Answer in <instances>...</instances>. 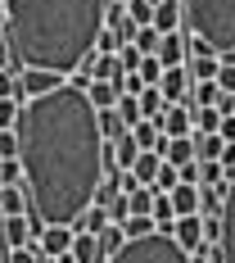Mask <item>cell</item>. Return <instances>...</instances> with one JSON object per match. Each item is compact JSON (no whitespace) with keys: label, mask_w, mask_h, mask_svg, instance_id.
I'll use <instances>...</instances> for the list:
<instances>
[{"label":"cell","mask_w":235,"mask_h":263,"mask_svg":"<svg viewBox=\"0 0 235 263\" xmlns=\"http://www.w3.org/2000/svg\"><path fill=\"white\" fill-rule=\"evenodd\" d=\"M18 168L27 186V218L41 227H73L95 204L109 173V141L100 136V109L86 86L63 82L50 96L18 109Z\"/></svg>","instance_id":"1"},{"label":"cell","mask_w":235,"mask_h":263,"mask_svg":"<svg viewBox=\"0 0 235 263\" xmlns=\"http://www.w3.org/2000/svg\"><path fill=\"white\" fill-rule=\"evenodd\" d=\"M104 5L109 0H5V32L14 41L18 68L77 78L81 59L95 54L104 32Z\"/></svg>","instance_id":"2"},{"label":"cell","mask_w":235,"mask_h":263,"mask_svg":"<svg viewBox=\"0 0 235 263\" xmlns=\"http://www.w3.org/2000/svg\"><path fill=\"white\" fill-rule=\"evenodd\" d=\"M185 27L204 36L217 54L235 50V0H181Z\"/></svg>","instance_id":"3"},{"label":"cell","mask_w":235,"mask_h":263,"mask_svg":"<svg viewBox=\"0 0 235 263\" xmlns=\"http://www.w3.org/2000/svg\"><path fill=\"white\" fill-rule=\"evenodd\" d=\"M109 263H190V254H185L167 232H154V236L127 240V245H122Z\"/></svg>","instance_id":"4"},{"label":"cell","mask_w":235,"mask_h":263,"mask_svg":"<svg viewBox=\"0 0 235 263\" xmlns=\"http://www.w3.org/2000/svg\"><path fill=\"white\" fill-rule=\"evenodd\" d=\"M36 240V222L18 213V218H0V250H27Z\"/></svg>","instance_id":"5"},{"label":"cell","mask_w":235,"mask_h":263,"mask_svg":"<svg viewBox=\"0 0 235 263\" xmlns=\"http://www.w3.org/2000/svg\"><path fill=\"white\" fill-rule=\"evenodd\" d=\"M73 227H41L36 232V240H32V250L36 254H46V259H59V254H68L73 250Z\"/></svg>","instance_id":"6"},{"label":"cell","mask_w":235,"mask_h":263,"mask_svg":"<svg viewBox=\"0 0 235 263\" xmlns=\"http://www.w3.org/2000/svg\"><path fill=\"white\" fill-rule=\"evenodd\" d=\"M172 240L181 245L185 254H199V250H204V218H199V213L177 218V222H172Z\"/></svg>","instance_id":"7"},{"label":"cell","mask_w":235,"mask_h":263,"mask_svg":"<svg viewBox=\"0 0 235 263\" xmlns=\"http://www.w3.org/2000/svg\"><path fill=\"white\" fill-rule=\"evenodd\" d=\"M158 132H163L167 141H177V136H195V109L167 105V114L158 118Z\"/></svg>","instance_id":"8"},{"label":"cell","mask_w":235,"mask_h":263,"mask_svg":"<svg viewBox=\"0 0 235 263\" xmlns=\"http://www.w3.org/2000/svg\"><path fill=\"white\" fill-rule=\"evenodd\" d=\"M222 263H235V177L226 182V204H222Z\"/></svg>","instance_id":"9"},{"label":"cell","mask_w":235,"mask_h":263,"mask_svg":"<svg viewBox=\"0 0 235 263\" xmlns=\"http://www.w3.org/2000/svg\"><path fill=\"white\" fill-rule=\"evenodd\" d=\"M18 82H23V100L50 96L54 86H63V78H59V73H46V68H23V73H18Z\"/></svg>","instance_id":"10"},{"label":"cell","mask_w":235,"mask_h":263,"mask_svg":"<svg viewBox=\"0 0 235 263\" xmlns=\"http://www.w3.org/2000/svg\"><path fill=\"white\" fill-rule=\"evenodd\" d=\"M154 32H158V36H167V32H185L181 0H158V5H154Z\"/></svg>","instance_id":"11"},{"label":"cell","mask_w":235,"mask_h":263,"mask_svg":"<svg viewBox=\"0 0 235 263\" xmlns=\"http://www.w3.org/2000/svg\"><path fill=\"white\" fill-rule=\"evenodd\" d=\"M136 155H140L136 136H131V132H122L118 141H109V173H113V168H118V173H131V163H136Z\"/></svg>","instance_id":"12"},{"label":"cell","mask_w":235,"mask_h":263,"mask_svg":"<svg viewBox=\"0 0 235 263\" xmlns=\"http://www.w3.org/2000/svg\"><path fill=\"white\" fill-rule=\"evenodd\" d=\"M154 59L163 64V68H181V64H185V32H167V36L158 41Z\"/></svg>","instance_id":"13"},{"label":"cell","mask_w":235,"mask_h":263,"mask_svg":"<svg viewBox=\"0 0 235 263\" xmlns=\"http://www.w3.org/2000/svg\"><path fill=\"white\" fill-rule=\"evenodd\" d=\"M167 200H172L177 218H190V213H199V186H195V182H181V186L167 191Z\"/></svg>","instance_id":"14"},{"label":"cell","mask_w":235,"mask_h":263,"mask_svg":"<svg viewBox=\"0 0 235 263\" xmlns=\"http://www.w3.org/2000/svg\"><path fill=\"white\" fill-rule=\"evenodd\" d=\"M122 96V82H86V100L95 109H113Z\"/></svg>","instance_id":"15"},{"label":"cell","mask_w":235,"mask_h":263,"mask_svg":"<svg viewBox=\"0 0 235 263\" xmlns=\"http://www.w3.org/2000/svg\"><path fill=\"white\" fill-rule=\"evenodd\" d=\"M131 136H136V145H140V150H154V155H163V145H167V136H163L158 123H149V118H140V123L131 127Z\"/></svg>","instance_id":"16"},{"label":"cell","mask_w":235,"mask_h":263,"mask_svg":"<svg viewBox=\"0 0 235 263\" xmlns=\"http://www.w3.org/2000/svg\"><path fill=\"white\" fill-rule=\"evenodd\" d=\"M32 204H27V186H0V213L5 218H18V213H27Z\"/></svg>","instance_id":"17"},{"label":"cell","mask_w":235,"mask_h":263,"mask_svg":"<svg viewBox=\"0 0 235 263\" xmlns=\"http://www.w3.org/2000/svg\"><path fill=\"white\" fill-rule=\"evenodd\" d=\"M163 163H172V168L195 163V136H177V141H167V145H163Z\"/></svg>","instance_id":"18"},{"label":"cell","mask_w":235,"mask_h":263,"mask_svg":"<svg viewBox=\"0 0 235 263\" xmlns=\"http://www.w3.org/2000/svg\"><path fill=\"white\" fill-rule=\"evenodd\" d=\"M158 168H163V155H154V150H140V155H136V163H131V177H136L140 186H154Z\"/></svg>","instance_id":"19"},{"label":"cell","mask_w":235,"mask_h":263,"mask_svg":"<svg viewBox=\"0 0 235 263\" xmlns=\"http://www.w3.org/2000/svg\"><path fill=\"white\" fill-rule=\"evenodd\" d=\"M185 73H190V82H217V73H222V59H217V54L185 59Z\"/></svg>","instance_id":"20"},{"label":"cell","mask_w":235,"mask_h":263,"mask_svg":"<svg viewBox=\"0 0 235 263\" xmlns=\"http://www.w3.org/2000/svg\"><path fill=\"white\" fill-rule=\"evenodd\" d=\"M222 150H226V141H222L217 132H195V159H199V163L222 159Z\"/></svg>","instance_id":"21"},{"label":"cell","mask_w":235,"mask_h":263,"mask_svg":"<svg viewBox=\"0 0 235 263\" xmlns=\"http://www.w3.org/2000/svg\"><path fill=\"white\" fill-rule=\"evenodd\" d=\"M226 186H199V218H222Z\"/></svg>","instance_id":"22"},{"label":"cell","mask_w":235,"mask_h":263,"mask_svg":"<svg viewBox=\"0 0 235 263\" xmlns=\"http://www.w3.org/2000/svg\"><path fill=\"white\" fill-rule=\"evenodd\" d=\"M136 100H140V118H149V123H158V118L167 114V100H163V91H158V86H145Z\"/></svg>","instance_id":"23"},{"label":"cell","mask_w":235,"mask_h":263,"mask_svg":"<svg viewBox=\"0 0 235 263\" xmlns=\"http://www.w3.org/2000/svg\"><path fill=\"white\" fill-rule=\"evenodd\" d=\"M95 240H100V263H109L118 250H122V245H127V236H122V227H118V222H109V227H104Z\"/></svg>","instance_id":"24"},{"label":"cell","mask_w":235,"mask_h":263,"mask_svg":"<svg viewBox=\"0 0 235 263\" xmlns=\"http://www.w3.org/2000/svg\"><path fill=\"white\" fill-rule=\"evenodd\" d=\"M68 254H73L77 263H100V240L91 236V232H77V236H73V250H68Z\"/></svg>","instance_id":"25"},{"label":"cell","mask_w":235,"mask_h":263,"mask_svg":"<svg viewBox=\"0 0 235 263\" xmlns=\"http://www.w3.org/2000/svg\"><path fill=\"white\" fill-rule=\"evenodd\" d=\"M104 227H109V209H100V204H91V209L73 222V232H91V236H100Z\"/></svg>","instance_id":"26"},{"label":"cell","mask_w":235,"mask_h":263,"mask_svg":"<svg viewBox=\"0 0 235 263\" xmlns=\"http://www.w3.org/2000/svg\"><path fill=\"white\" fill-rule=\"evenodd\" d=\"M149 218H154V227H158V232H167V236H172V222H177V209H172V200H167L163 191H154V213H149Z\"/></svg>","instance_id":"27"},{"label":"cell","mask_w":235,"mask_h":263,"mask_svg":"<svg viewBox=\"0 0 235 263\" xmlns=\"http://www.w3.org/2000/svg\"><path fill=\"white\" fill-rule=\"evenodd\" d=\"M127 209L140 213V218H149V213H154V186H136L127 195Z\"/></svg>","instance_id":"28"},{"label":"cell","mask_w":235,"mask_h":263,"mask_svg":"<svg viewBox=\"0 0 235 263\" xmlns=\"http://www.w3.org/2000/svg\"><path fill=\"white\" fill-rule=\"evenodd\" d=\"M118 227H122V236H127V240H140V236H154V232H158L154 218H140V213H131L127 222H118Z\"/></svg>","instance_id":"29"},{"label":"cell","mask_w":235,"mask_h":263,"mask_svg":"<svg viewBox=\"0 0 235 263\" xmlns=\"http://www.w3.org/2000/svg\"><path fill=\"white\" fill-rule=\"evenodd\" d=\"M122 132H127V123L118 118V109H100V136L104 141H118Z\"/></svg>","instance_id":"30"},{"label":"cell","mask_w":235,"mask_h":263,"mask_svg":"<svg viewBox=\"0 0 235 263\" xmlns=\"http://www.w3.org/2000/svg\"><path fill=\"white\" fill-rule=\"evenodd\" d=\"M190 96H195V105L199 109H217V100H222V86H217V82H195V91H190Z\"/></svg>","instance_id":"31"},{"label":"cell","mask_w":235,"mask_h":263,"mask_svg":"<svg viewBox=\"0 0 235 263\" xmlns=\"http://www.w3.org/2000/svg\"><path fill=\"white\" fill-rule=\"evenodd\" d=\"M127 18L136 27H154V5L149 0H127Z\"/></svg>","instance_id":"32"},{"label":"cell","mask_w":235,"mask_h":263,"mask_svg":"<svg viewBox=\"0 0 235 263\" xmlns=\"http://www.w3.org/2000/svg\"><path fill=\"white\" fill-rule=\"evenodd\" d=\"M118 118H122V123H127V132L136 127V123H140V100H136V96H118Z\"/></svg>","instance_id":"33"},{"label":"cell","mask_w":235,"mask_h":263,"mask_svg":"<svg viewBox=\"0 0 235 263\" xmlns=\"http://www.w3.org/2000/svg\"><path fill=\"white\" fill-rule=\"evenodd\" d=\"M136 78L145 82V86H158V78H163V64H158L154 54H145V59H140V68H136Z\"/></svg>","instance_id":"34"},{"label":"cell","mask_w":235,"mask_h":263,"mask_svg":"<svg viewBox=\"0 0 235 263\" xmlns=\"http://www.w3.org/2000/svg\"><path fill=\"white\" fill-rule=\"evenodd\" d=\"M172 186H181V168H172V163H163V168H158V177H154V191H163V195H167Z\"/></svg>","instance_id":"35"},{"label":"cell","mask_w":235,"mask_h":263,"mask_svg":"<svg viewBox=\"0 0 235 263\" xmlns=\"http://www.w3.org/2000/svg\"><path fill=\"white\" fill-rule=\"evenodd\" d=\"M222 127V114H217V109H195V132H217Z\"/></svg>","instance_id":"36"},{"label":"cell","mask_w":235,"mask_h":263,"mask_svg":"<svg viewBox=\"0 0 235 263\" xmlns=\"http://www.w3.org/2000/svg\"><path fill=\"white\" fill-rule=\"evenodd\" d=\"M0 68L23 73V68H18V59H14V41H9V32H5V27H0Z\"/></svg>","instance_id":"37"},{"label":"cell","mask_w":235,"mask_h":263,"mask_svg":"<svg viewBox=\"0 0 235 263\" xmlns=\"http://www.w3.org/2000/svg\"><path fill=\"white\" fill-rule=\"evenodd\" d=\"M158 41H163V36H158L154 27H140V32H136V41H131V46H136V50H140V54H154V50H158Z\"/></svg>","instance_id":"38"},{"label":"cell","mask_w":235,"mask_h":263,"mask_svg":"<svg viewBox=\"0 0 235 263\" xmlns=\"http://www.w3.org/2000/svg\"><path fill=\"white\" fill-rule=\"evenodd\" d=\"M18 182H23L18 159H0V186H18Z\"/></svg>","instance_id":"39"},{"label":"cell","mask_w":235,"mask_h":263,"mask_svg":"<svg viewBox=\"0 0 235 263\" xmlns=\"http://www.w3.org/2000/svg\"><path fill=\"white\" fill-rule=\"evenodd\" d=\"M18 100H0V132H14V123H18Z\"/></svg>","instance_id":"40"},{"label":"cell","mask_w":235,"mask_h":263,"mask_svg":"<svg viewBox=\"0 0 235 263\" xmlns=\"http://www.w3.org/2000/svg\"><path fill=\"white\" fill-rule=\"evenodd\" d=\"M140 59H145V54L136 50V46H118V64H122V73H136Z\"/></svg>","instance_id":"41"},{"label":"cell","mask_w":235,"mask_h":263,"mask_svg":"<svg viewBox=\"0 0 235 263\" xmlns=\"http://www.w3.org/2000/svg\"><path fill=\"white\" fill-rule=\"evenodd\" d=\"M0 159H18V132H0Z\"/></svg>","instance_id":"42"},{"label":"cell","mask_w":235,"mask_h":263,"mask_svg":"<svg viewBox=\"0 0 235 263\" xmlns=\"http://www.w3.org/2000/svg\"><path fill=\"white\" fill-rule=\"evenodd\" d=\"M204 245H222V218H204Z\"/></svg>","instance_id":"43"},{"label":"cell","mask_w":235,"mask_h":263,"mask_svg":"<svg viewBox=\"0 0 235 263\" xmlns=\"http://www.w3.org/2000/svg\"><path fill=\"white\" fill-rule=\"evenodd\" d=\"M5 263H41V254L27 245V250H5Z\"/></svg>","instance_id":"44"},{"label":"cell","mask_w":235,"mask_h":263,"mask_svg":"<svg viewBox=\"0 0 235 263\" xmlns=\"http://www.w3.org/2000/svg\"><path fill=\"white\" fill-rule=\"evenodd\" d=\"M217 86H222V96H235V68L222 64V73H217Z\"/></svg>","instance_id":"45"},{"label":"cell","mask_w":235,"mask_h":263,"mask_svg":"<svg viewBox=\"0 0 235 263\" xmlns=\"http://www.w3.org/2000/svg\"><path fill=\"white\" fill-rule=\"evenodd\" d=\"M217 136H222L226 145H235V118H222V127H217Z\"/></svg>","instance_id":"46"},{"label":"cell","mask_w":235,"mask_h":263,"mask_svg":"<svg viewBox=\"0 0 235 263\" xmlns=\"http://www.w3.org/2000/svg\"><path fill=\"white\" fill-rule=\"evenodd\" d=\"M217 114H222V118H235V96H222V100H217Z\"/></svg>","instance_id":"47"},{"label":"cell","mask_w":235,"mask_h":263,"mask_svg":"<svg viewBox=\"0 0 235 263\" xmlns=\"http://www.w3.org/2000/svg\"><path fill=\"white\" fill-rule=\"evenodd\" d=\"M190 263H212V259L204 254V250H199V254H190Z\"/></svg>","instance_id":"48"},{"label":"cell","mask_w":235,"mask_h":263,"mask_svg":"<svg viewBox=\"0 0 235 263\" xmlns=\"http://www.w3.org/2000/svg\"><path fill=\"white\" fill-rule=\"evenodd\" d=\"M5 18H9V9H5V0H0V27H5Z\"/></svg>","instance_id":"49"},{"label":"cell","mask_w":235,"mask_h":263,"mask_svg":"<svg viewBox=\"0 0 235 263\" xmlns=\"http://www.w3.org/2000/svg\"><path fill=\"white\" fill-rule=\"evenodd\" d=\"M41 263H59V259H46V254H41Z\"/></svg>","instance_id":"50"},{"label":"cell","mask_w":235,"mask_h":263,"mask_svg":"<svg viewBox=\"0 0 235 263\" xmlns=\"http://www.w3.org/2000/svg\"><path fill=\"white\" fill-rule=\"evenodd\" d=\"M0 263H5V250H0Z\"/></svg>","instance_id":"51"},{"label":"cell","mask_w":235,"mask_h":263,"mask_svg":"<svg viewBox=\"0 0 235 263\" xmlns=\"http://www.w3.org/2000/svg\"><path fill=\"white\" fill-rule=\"evenodd\" d=\"M118 5H127V0H118Z\"/></svg>","instance_id":"52"},{"label":"cell","mask_w":235,"mask_h":263,"mask_svg":"<svg viewBox=\"0 0 235 263\" xmlns=\"http://www.w3.org/2000/svg\"><path fill=\"white\" fill-rule=\"evenodd\" d=\"M149 5H158V0H149Z\"/></svg>","instance_id":"53"}]
</instances>
